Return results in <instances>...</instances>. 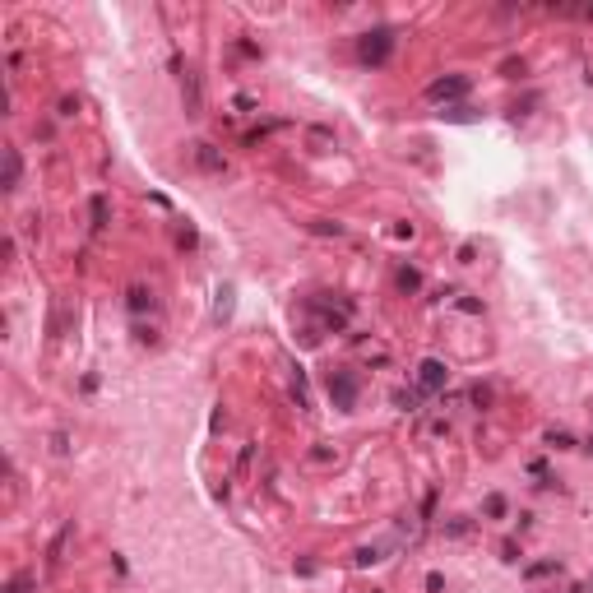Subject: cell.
<instances>
[{
    "mask_svg": "<svg viewBox=\"0 0 593 593\" xmlns=\"http://www.w3.org/2000/svg\"><path fill=\"white\" fill-rule=\"evenodd\" d=\"M390 51H394V32L390 28H371V32L357 37V61L361 65H385Z\"/></svg>",
    "mask_w": 593,
    "mask_h": 593,
    "instance_id": "1",
    "label": "cell"
},
{
    "mask_svg": "<svg viewBox=\"0 0 593 593\" xmlns=\"http://www.w3.org/2000/svg\"><path fill=\"white\" fill-rule=\"evenodd\" d=\"M417 399H422V390H399V394H394V404L404 408V413H413V408H417Z\"/></svg>",
    "mask_w": 593,
    "mask_h": 593,
    "instance_id": "14",
    "label": "cell"
},
{
    "mask_svg": "<svg viewBox=\"0 0 593 593\" xmlns=\"http://www.w3.org/2000/svg\"><path fill=\"white\" fill-rule=\"evenodd\" d=\"M500 561H519V543H500Z\"/></svg>",
    "mask_w": 593,
    "mask_h": 593,
    "instance_id": "20",
    "label": "cell"
},
{
    "mask_svg": "<svg viewBox=\"0 0 593 593\" xmlns=\"http://www.w3.org/2000/svg\"><path fill=\"white\" fill-rule=\"evenodd\" d=\"M28 589H32V575H15L5 584V593H28Z\"/></svg>",
    "mask_w": 593,
    "mask_h": 593,
    "instance_id": "16",
    "label": "cell"
},
{
    "mask_svg": "<svg viewBox=\"0 0 593 593\" xmlns=\"http://www.w3.org/2000/svg\"><path fill=\"white\" fill-rule=\"evenodd\" d=\"M552 570H561V561H538V565H529L533 579H538V575H552Z\"/></svg>",
    "mask_w": 593,
    "mask_h": 593,
    "instance_id": "17",
    "label": "cell"
},
{
    "mask_svg": "<svg viewBox=\"0 0 593 593\" xmlns=\"http://www.w3.org/2000/svg\"><path fill=\"white\" fill-rule=\"evenodd\" d=\"M399 288H404V292H417L422 274H417V269H399Z\"/></svg>",
    "mask_w": 593,
    "mask_h": 593,
    "instance_id": "13",
    "label": "cell"
},
{
    "mask_svg": "<svg viewBox=\"0 0 593 593\" xmlns=\"http://www.w3.org/2000/svg\"><path fill=\"white\" fill-rule=\"evenodd\" d=\"M70 533H75L70 524H65V529L56 533V543H51V552H47V561H51V565H61V552H65V543H70Z\"/></svg>",
    "mask_w": 593,
    "mask_h": 593,
    "instance_id": "11",
    "label": "cell"
},
{
    "mask_svg": "<svg viewBox=\"0 0 593 593\" xmlns=\"http://www.w3.org/2000/svg\"><path fill=\"white\" fill-rule=\"evenodd\" d=\"M464 93H469V79H464V75H445V79H436V84L426 88V97H431V102H445V97H464Z\"/></svg>",
    "mask_w": 593,
    "mask_h": 593,
    "instance_id": "5",
    "label": "cell"
},
{
    "mask_svg": "<svg viewBox=\"0 0 593 593\" xmlns=\"http://www.w3.org/2000/svg\"><path fill=\"white\" fill-rule=\"evenodd\" d=\"M19 172H23V162H19V149H5V190L19 186Z\"/></svg>",
    "mask_w": 593,
    "mask_h": 593,
    "instance_id": "8",
    "label": "cell"
},
{
    "mask_svg": "<svg viewBox=\"0 0 593 593\" xmlns=\"http://www.w3.org/2000/svg\"><path fill=\"white\" fill-rule=\"evenodd\" d=\"M445 375H450V371H445V361L426 357V361L417 366V390H422V394H436L440 385H445Z\"/></svg>",
    "mask_w": 593,
    "mask_h": 593,
    "instance_id": "4",
    "label": "cell"
},
{
    "mask_svg": "<svg viewBox=\"0 0 593 593\" xmlns=\"http://www.w3.org/2000/svg\"><path fill=\"white\" fill-rule=\"evenodd\" d=\"M125 306H130V311H135V315L153 311V292H149V288H140V283H135V288L125 292Z\"/></svg>",
    "mask_w": 593,
    "mask_h": 593,
    "instance_id": "7",
    "label": "cell"
},
{
    "mask_svg": "<svg viewBox=\"0 0 593 593\" xmlns=\"http://www.w3.org/2000/svg\"><path fill=\"white\" fill-rule=\"evenodd\" d=\"M473 404L487 408V404H491V390H487V385H473Z\"/></svg>",
    "mask_w": 593,
    "mask_h": 593,
    "instance_id": "18",
    "label": "cell"
},
{
    "mask_svg": "<svg viewBox=\"0 0 593 593\" xmlns=\"http://www.w3.org/2000/svg\"><path fill=\"white\" fill-rule=\"evenodd\" d=\"M315 236H343V223H329V218H311Z\"/></svg>",
    "mask_w": 593,
    "mask_h": 593,
    "instance_id": "12",
    "label": "cell"
},
{
    "mask_svg": "<svg viewBox=\"0 0 593 593\" xmlns=\"http://www.w3.org/2000/svg\"><path fill=\"white\" fill-rule=\"evenodd\" d=\"M547 445H556V450H570V445H575V436H570V431H547Z\"/></svg>",
    "mask_w": 593,
    "mask_h": 593,
    "instance_id": "15",
    "label": "cell"
},
{
    "mask_svg": "<svg viewBox=\"0 0 593 593\" xmlns=\"http://www.w3.org/2000/svg\"><path fill=\"white\" fill-rule=\"evenodd\" d=\"M505 510H510V505H505V496H500V491H491V496L482 500V515H487V519H505Z\"/></svg>",
    "mask_w": 593,
    "mask_h": 593,
    "instance_id": "10",
    "label": "cell"
},
{
    "mask_svg": "<svg viewBox=\"0 0 593 593\" xmlns=\"http://www.w3.org/2000/svg\"><path fill=\"white\" fill-rule=\"evenodd\" d=\"M88 209H93V227H97V232H102V227H107V223H111V209H107V195H93V204H88Z\"/></svg>",
    "mask_w": 593,
    "mask_h": 593,
    "instance_id": "9",
    "label": "cell"
},
{
    "mask_svg": "<svg viewBox=\"0 0 593 593\" xmlns=\"http://www.w3.org/2000/svg\"><path fill=\"white\" fill-rule=\"evenodd\" d=\"M181 97H186V111H190V116H200L204 97H200V79H195V70H186V75H181Z\"/></svg>",
    "mask_w": 593,
    "mask_h": 593,
    "instance_id": "6",
    "label": "cell"
},
{
    "mask_svg": "<svg viewBox=\"0 0 593 593\" xmlns=\"http://www.w3.org/2000/svg\"><path fill=\"white\" fill-rule=\"evenodd\" d=\"M329 399H334V408H343L348 413V408L357 404V375L352 371H334L329 375Z\"/></svg>",
    "mask_w": 593,
    "mask_h": 593,
    "instance_id": "2",
    "label": "cell"
},
{
    "mask_svg": "<svg viewBox=\"0 0 593 593\" xmlns=\"http://www.w3.org/2000/svg\"><path fill=\"white\" fill-rule=\"evenodd\" d=\"M79 111V97H61V116H75Z\"/></svg>",
    "mask_w": 593,
    "mask_h": 593,
    "instance_id": "21",
    "label": "cell"
},
{
    "mask_svg": "<svg viewBox=\"0 0 593 593\" xmlns=\"http://www.w3.org/2000/svg\"><path fill=\"white\" fill-rule=\"evenodd\" d=\"M51 450H56V454H70V436H65V431H56V436H51Z\"/></svg>",
    "mask_w": 593,
    "mask_h": 593,
    "instance_id": "19",
    "label": "cell"
},
{
    "mask_svg": "<svg viewBox=\"0 0 593 593\" xmlns=\"http://www.w3.org/2000/svg\"><path fill=\"white\" fill-rule=\"evenodd\" d=\"M589 589H593V584H589Z\"/></svg>",
    "mask_w": 593,
    "mask_h": 593,
    "instance_id": "22",
    "label": "cell"
},
{
    "mask_svg": "<svg viewBox=\"0 0 593 593\" xmlns=\"http://www.w3.org/2000/svg\"><path fill=\"white\" fill-rule=\"evenodd\" d=\"M195 167H200V172H214V176H223V172H227V158H223V149H218V144L200 140V144H195Z\"/></svg>",
    "mask_w": 593,
    "mask_h": 593,
    "instance_id": "3",
    "label": "cell"
}]
</instances>
